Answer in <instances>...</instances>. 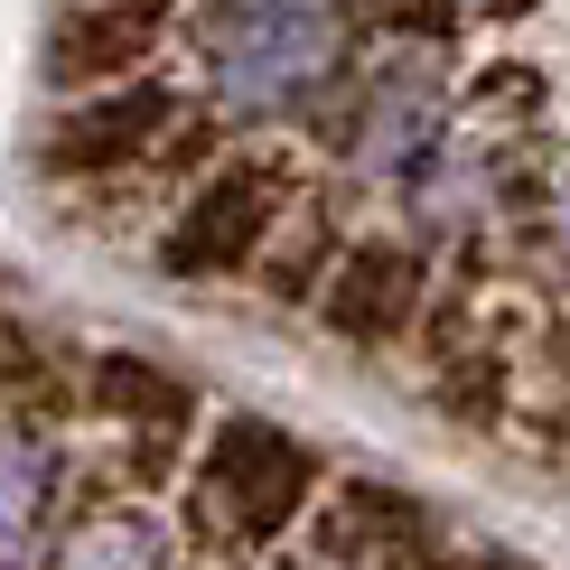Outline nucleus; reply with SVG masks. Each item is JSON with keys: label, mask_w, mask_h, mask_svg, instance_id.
<instances>
[{"label": "nucleus", "mask_w": 570, "mask_h": 570, "mask_svg": "<svg viewBox=\"0 0 570 570\" xmlns=\"http://www.w3.org/2000/svg\"><path fill=\"white\" fill-rule=\"evenodd\" d=\"M206 47H216V85L234 104H281L327 66L337 19L327 10H225L206 19Z\"/></svg>", "instance_id": "nucleus-3"}, {"label": "nucleus", "mask_w": 570, "mask_h": 570, "mask_svg": "<svg viewBox=\"0 0 570 570\" xmlns=\"http://www.w3.org/2000/svg\"><path fill=\"white\" fill-rule=\"evenodd\" d=\"M308 542H318V561H337V570H431L440 561L431 505L402 495V487H337L318 505V524H308Z\"/></svg>", "instance_id": "nucleus-4"}, {"label": "nucleus", "mask_w": 570, "mask_h": 570, "mask_svg": "<svg viewBox=\"0 0 570 570\" xmlns=\"http://www.w3.org/2000/svg\"><path fill=\"white\" fill-rule=\"evenodd\" d=\"M169 38V19L159 10H66L57 29H47V76L57 85H140L131 66L150 57V47Z\"/></svg>", "instance_id": "nucleus-8"}, {"label": "nucleus", "mask_w": 570, "mask_h": 570, "mask_svg": "<svg viewBox=\"0 0 570 570\" xmlns=\"http://www.w3.org/2000/svg\"><path fill=\"white\" fill-rule=\"evenodd\" d=\"M421 253H402V244H346V263L337 281H327V327H337L346 346H393V337H412V318H421Z\"/></svg>", "instance_id": "nucleus-7"}, {"label": "nucleus", "mask_w": 570, "mask_h": 570, "mask_svg": "<svg viewBox=\"0 0 570 570\" xmlns=\"http://www.w3.org/2000/svg\"><path fill=\"white\" fill-rule=\"evenodd\" d=\"M94 412H112L131 431V478L140 487L178 478V440L197 431V393L169 384L150 355H104V365H94Z\"/></svg>", "instance_id": "nucleus-6"}, {"label": "nucleus", "mask_w": 570, "mask_h": 570, "mask_svg": "<svg viewBox=\"0 0 570 570\" xmlns=\"http://www.w3.org/2000/svg\"><path fill=\"white\" fill-rule=\"evenodd\" d=\"M327 487V468H318V449L291 440V431H272V421H216V440H206V459H197V524L216 533V542H281L308 514V495Z\"/></svg>", "instance_id": "nucleus-1"}, {"label": "nucleus", "mask_w": 570, "mask_h": 570, "mask_svg": "<svg viewBox=\"0 0 570 570\" xmlns=\"http://www.w3.org/2000/svg\"><path fill=\"white\" fill-rule=\"evenodd\" d=\"M178 122V104H169V85H122V94H94V104H76L57 131H47V169H66V178H104V169H140V159L169 140Z\"/></svg>", "instance_id": "nucleus-5"}, {"label": "nucleus", "mask_w": 570, "mask_h": 570, "mask_svg": "<svg viewBox=\"0 0 570 570\" xmlns=\"http://www.w3.org/2000/svg\"><path fill=\"white\" fill-rule=\"evenodd\" d=\"M337 225H327V206H299V234L263 263V281H272V299H327V281H337Z\"/></svg>", "instance_id": "nucleus-9"}, {"label": "nucleus", "mask_w": 570, "mask_h": 570, "mask_svg": "<svg viewBox=\"0 0 570 570\" xmlns=\"http://www.w3.org/2000/svg\"><path fill=\"white\" fill-rule=\"evenodd\" d=\"M291 187H299V159L291 150H234L216 159V178L187 197V216L169 225L159 263L178 281H216V272H244L253 253L272 244V225L291 216Z\"/></svg>", "instance_id": "nucleus-2"}, {"label": "nucleus", "mask_w": 570, "mask_h": 570, "mask_svg": "<svg viewBox=\"0 0 570 570\" xmlns=\"http://www.w3.org/2000/svg\"><path fill=\"white\" fill-rule=\"evenodd\" d=\"M159 561V533L150 514H85V533H66L57 570H150Z\"/></svg>", "instance_id": "nucleus-10"}]
</instances>
